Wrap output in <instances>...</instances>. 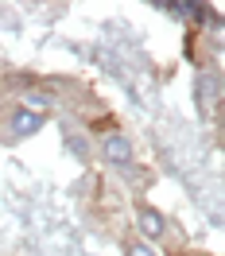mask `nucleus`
Instances as JSON below:
<instances>
[{"label": "nucleus", "mask_w": 225, "mask_h": 256, "mask_svg": "<svg viewBox=\"0 0 225 256\" xmlns=\"http://www.w3.org/2000/svg\"><path fill=\"white\" fill-rule=\"evenodd\" d=\"M43 124H47V116L28 112V109H16V112H12V120H8V136H12V140H28V136H35Z\"/></svg>", "instance_id": "f257e3e1"}, {"label": "nucleus", "mask_w": 225, "mask_h": 256, "mask_svg": "<svg viewBox=\"0 0 225 256\" xmlns=\"http://www.w3.org/2000/svg\"><path fill=\"white\" fill-rule=\"evenodd\" d=\"M50 105H54L50 94H28V97H24V109H28V112H39V116H47Z\"/></svg>", "instance_id": "39448f33"}, {"label": "nucleus", "mask_w": 225, "mask_h": 256, "mask_svg": "<svg viewBox=\"0 0 225 256\" xmlns=\"http://www.w3.org/2000/svg\"><path fill=\"white\" fill-rule=\"evenodd\" d=\"M124 256H156V252H152L148 244H128V252H124Z\"/></svg>", "instance_id": "423d86ee"}, {"label": "nucleus", "mask_w": 225, "mask_h": 256, "mask_svg": "<svg viewBox=\"0 0 225 256\" xmlns=\"http://www.w3.org/2000/svg\"><path fill=\"white\" fill-rule=\"evenodd\" d=\"M105 160H109L112 167H128V163H132V140H128V136H120V132L105 136Z\"/></svg>", "instance_id": "20e7f679"}, {"label": "nucleus", "mask_w": 225, "mask_h": 256, "mask_svg": "<svg viewBox=\"0 0 225 256\" xmlns=\"http://www.w3.org/2000/svg\"><path fill=\"white\" fill-rule=\"evenodd\" d=\"M136 225H140V233H144L148 240H160L163 233H167V218H163L160 210H152V206L136 210Z\"/></svg>", "instance_id": "f03ea898"}, {"label": "nucleus", "mask_w": 225, "mask_h": 256, "mask_svg": "<svg viewBox=\"0 0 225 256\" xmlns=\"http://www.w3.org/2000/svg\"><path fill=\"white\" fill-rule=\"evenodd\" d=\"M66 144H70V152H78L82 160H86V144H82V140H74V136H70V140H66Z\"/></svg>", "instance_id": "0eeeda50"}, {"label": "nucleus", "mask_w": 225, "mask_h": 256, "mask_svg": "<svg viewBox=\"0 0 225 256\" xmlns=\"http://www.w3.org/2000/svg\"><path fill=\"white\" fill-rule=\"evenodd\" d=\"M194 97H198V105H206V109H214L218 101H222V78L210 70V74H198V82H194Z\"/></svg>", "instance_id": "7ed1b4c3"}]
</instances>
